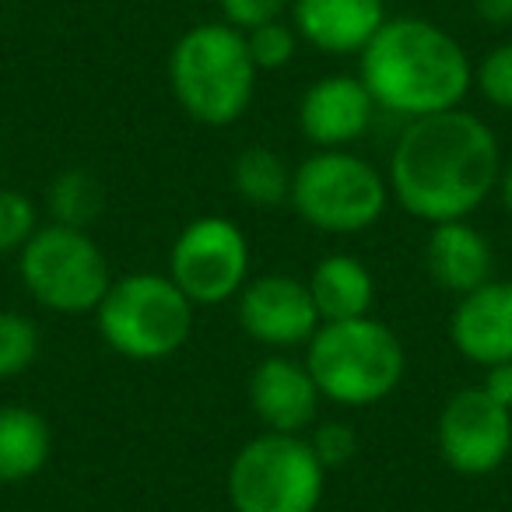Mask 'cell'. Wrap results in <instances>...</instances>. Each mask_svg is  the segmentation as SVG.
<instances>
[{"label":"cell","mask_w":512,"mask_h":512,"mask_svg":"<svg viewBox=\"0 0 512 512\" xmlns=\"http://www.w3.org/2000/svg\"><path fill=\"white\" fill-rule=\"evenodd\" d=\"M498 176L495 130L463 106L407 120L386 169L390 197L428 225L470 218L495 193Z\"/></svg>","instance_id":"6da1fadb"},{"label":"cell","mask_w":512,"mask_h":512,"mask_svg":"<svg viewBox=\"0 0 512 512\" xmlns=\"http://www.w3.org/2000/svg\"><path fill=\"white\" fill-rule=\"evenodd\" d=\"M358 78L372 102L400 120L456 109L474 88V64L467 50L428 18H386L358 57Z\"/></svg>","instance_id":"7a4b0ae2"},{"label":"cell","mask_w":512,"mask_h":512,"mask_svg":"<svg viewBox=\"0 0 512 512\" xmlns=\"http://www.w3.org/2000/svg\"><path fill=\"white\" fill-rule=\"evenodd\" d=\"M256 64L246 36L228 22H200L169 53V88L179 109L200 127H232L256 95Z\"/></svg>","instance_id":"3957f363"},{"label":"cell","mask_w":512,"mask_h":512,"mask_svg":"<svg viewBox=\"0 0 512 512\" xmlns=\"http://www.w3.org/2000/svg\"><path fill=\"white\" fill-rule=\"evenodd\" d=\"M306 369L313 372L323 400L337 407L383 404L407 372L400 337L376 316L320 323L306 344Z\"/></svg>","instance_id":"277c9868"},{"label":"cell","mask_w":512,"mask_h":512,"mask_svg":"<svg viewBox=\"0 0 512 512\" xmlns=\"http://www.w3.org/2000/svg\"><path fill=\"white\" fill-rule=\"evenodd\" d=\"M193 302L169 274L134 271L113 278L95 309V327L109 351L130 362H162L193 334Z\"/></svg>","instance_id":"5b68a950"},{"label":"cell","mask_w":512,"mask_h":512,"mask_svg":"<svg viewBox=\"0 0 512 512\" xmlns=\"http://www.w3.org/2000/svg\"><path fill=\"white\" fill-rule=\"evenodd\" d=\"M390 200V183L369 158L351 148H330L295 165L288 204L316 232L358 235L383 218Z\"/></svg>","instance_id":"8992f818"},{"label":"cell","mask_w":512,"mask_h":512,"mask_svg":"<svg viewBox=\"0 0 512 512\" xmlns=\"http://www.w3.org/2000/svg\"><path fill=\"white\" fill-rule=\"evenodd\" d=\"M225 491L235 512H316L327 491V467L306 435L260 432L232 456Z\"/></svg>","instance_id":"52a82bcc"},{"label":"cell","mask_w":512,"mask_h":512,"mask_svg":"<svg viewBox=\"0 0 512 512\" xmlns=\"http://www.w3.org/2000/svg\"><path fill=\"white\" fill-rule=\"evenodd\" d=\"M18 278L36 306L60 316L95 313L113 285L102 246L81 228L39 225L18 253Z\"/></svg>","instance_id":"ba28073f"},{"label":"cell","mask_w":512,"mask_h":512,"mask_svg":"<svg viewBox=\"0 0 512 512\" xmlns=\"http://www.w3.org/2000/svg\"><path fill=\"white\" fill-rule=\"evenodd\" d=\"M169 278L193 306H221L249 281V239L232 218L200 214L169 249Z\"/></svg>","instance_id":"9c48e42d"},{"label":"cell","mask_w":512,"mask_h":512,"mask_svg":"<svg viewBox=\"0 0 512 512\" xmlns=\"http://www.w3.org/2000/svg\"><path fill=\"white\" fill-rule=\"evenodd\" d=\"M435 449L463 477L495 474L512 453V411L495 404L481 386L456 390L435 421Z\"/></svg>","instance_id":"30bf717a"},{"label":"cell","mask_w":512,"mask_h":512,"mask_svg":"<svg viewBox=\"0 0 512 512\" xmlns=\"http://www.w3.org/2000/svg\"><path fill=\"white\" fill-rule=\"evenodd\" d=\"M235 316L242 334L260 348L292 351L306 348L320 330V313L309 295V285L292 274H260L235 295Z\"/></svg>","instance_id":"8fae6325"},{"label":"cell","mask_w":512,"mask_h":512,"mask_svg":"<svg viewBox=\"0 0 512 512\" xmlns=\"http://www.w3.org/2000/svg\"><path fill=\"white\" fill-rule=\"evenodd\" d=\"M379 106L358 74L316 78L299 99V130L316 151L351 148L369 134Z\"/></svg>","instance_id":"7c38bea8"},{"label":"cell","mask_w":512,"mask_h":512,"mask_svg":"<svg viewBox=\"0 0 512 512\" xmlns=\"http://www.w3.org/2000/svg\"><path fill=\"white\" fill-rule=\"evenodd\" d=\"M323 393L306 362H295L288 351H274L249 376V407L267 432L306 435L316 425Z\"/></svg>","instance_id":"4fadbf2b"},{"label":"cell","mask_w":512,"mask_h":512,"mask_svg":"<svg viewBox=\"0 0 512 512\" xmlns=\"http://www.w3.org/2000/svg\"><path fill=\"white\" fill-rule=\"evenodd\" d=\"M386 18V0H292L288 8L302 43L330 57H362Z\"/></svg>","instance_id":"5bb4252c"},{"label":"cell","mask_w":512,"mask_h":512,"mask_svg":"<svg viewBox=\"0 0 512 512\" xmlns=\"http://www.w3.org/2000/svg\"><path fill=\"white\" fill-rule=\"evenodd\" d=\"M449 341L481 369L512 362V281L491 278L488 285L460 295L449 316Z\"/></svg>","instance_id":"9a60e30c"},{"label":"cell","mask_w":512,"mask_h":512,"mask_svg":"<svg viewBox=\"0 0 512 512\" xmlns=\"http://www.w3.org/2000/svg\"><path fill=\"white\" fill-rule=\"evenodd\" d=\"M425 267L442 292L460 299L495 278V249L481 228L470 225V218L442 221L428 232Z\"/></svg>","instance_id":"2e32d148"},{"label":"cell","mask_w":512,"mask_h":512,"mask_svg":"<svg viewBox=\"0 0 512 512\" xmlns=\"http://www.w3.org/2000/svg\"><path fill=\"white\" fill-rule=\"evenodd\" d=\"M309 295L316 302L320 323H341L358 320V316H372V302H376V278L369 267L348 253H330L309 274Z\"/></svg>","instance_id":"e0dca14e"},{"label":"cell","mask_w":512,"mask_h":512,"mask_svg":"<svg viewBox=\"0 0 512 512\" xmlns=\"http://www.w3.org/2000/svg\"><path fill=\"white\" fill-rule=\"evenodd\" d=\"M53 432L39 411L22 404L0 407V484H25L50 463Z\"/></svg>","instance_id":"ac0fdd59"},{"label":"cell","mask_w":512,"mask_h":512,"mask_svg":"<svg viewBox=\"0 0 512 512\" xmlns=\"http://www.w3.org/2000/svg\"><path fill=\"white\" fill-rule=\"evenodd\" d=\"M292 172L295 169L285 162V155H278L267 144H253L235 155L232 186L249 207L274 211V207H285L292 197Z\"/></svg>","instance_id":"d6986e66"},{"label":"cell","mask_w":512,"mask_h":512,"mask_svg":"<svg viewBox=\"0 0 512 512\" xmlns=\"http://www.w3.org/2000/svg\"><path fill=\"white\" fill-rule=\"evenodd\" d=\"M102 207H106V190L99 176L88 169H64L46 186V211L53 225L88 232L99 221Z\"/></svg>","instance_id":"ffe728a7"},{"label":"cell","mask_w":512,"mask_h":512,"mask_svg":"<svg viewBox=\"0 0 512 512\" xmlns=\"http://www.w3.org/2000/svg\"><path fill=\"white\" fill-rule=\"evenodd\" d=\"M39 327L18 309H0V383L29 372L39 358Z\"/></svg>","instance_id":"44dd1931"},{"label":"cell","mask_w":512,"mask_h":512,"mask_svg":"<svg viewBox=\"0 0 512 512\" xmlns=\"http://www.w3.org/2000/svg\"><path fill=\"white\" fill-rule=\"evenodd\" d=\"M249 46V57H253L256 71H285L288 64L299 53V32L292 29V22L278 18V22L256 25V29L242 32Z\"/></svg>","instance_id":"7402d4cb"},{"label":"cell","mask_w":512,"mask_h":512,"mask_svg":"<svg viewBox=\"0 0 512 512\" xmlns=\"http://www.w3.org/2000/svg\"><path fill=\"white\" fill-rule=\"evenodd\" d=\"M39 228V207L32 204L29 193L15 186H0V256L22 253L25 242Z\"/></svg>","instance_id":"603a6c76"},{"label":"cell","mask_w":512,"mask_h":512,"mask_svg":"<svg viewBox=\"0 0 512 512\" xmlns=\"http://www.w3.org/2000/svg\"><path fill=\"white\" fill-rule=\"evenodd\" d=\"M474 85L488 106L512 113V43L491 46L474 67Z\"/></svg>","instance_id":"cb8c5ba5"},{"label":"cell","mask_w":512,"mask_h":512,"mask_svg":"<svg viewBox=\"0 0 512 512\" xmlns=\"http://www.w3.org/2000/svg\"><path fill=\"white\" fill-rule=\"evenodd\" d=\"M309 446H313L316 460L323 463L327 470L344 467V463L355 460L358 453V432L344 421H323V425L309 428Z\"/></svg>","instance_id":"d4e9b609"},{"label":"cell","mask_w":512,"mask_h":512,"mask_svg":"<svg viewBox=\"0 0 512 512\" xmlns=\"http://www.w3.org/2000/svg\"><path fill=\"white\" fill-rule=\"evenodd\" d=\"M218 8H221V22H228L239 32H249L256 25L285 18L288 8H292V0H218Z\"/></svg>","instance_id":"484cf974"},{"label":"cell","mask_w":512,"mask_h":512,"mask_svg":"<svg viewBox=\"0 0 512 512\" xmlns=\"http://www.w3.org/2000/svg\"><path fill=\"white\" fill-rule=\"evenodd\" d=\"M484 393H488L495 404H502L505 411H512V362H502V365H491L488 372H484L481 383Z\"/></svg>","instance_id":"4316f807"},{"label":"cell","mask_w":512,"mask_h":512,"mask_svg":"<svg viewBox=\"0 0 512 512\" xmlns=\"http://www.w3.org/2000/svg\"><path fill=\"white\" fill-rule=\"evenodd\" d=\"M474 11L481 22L495 25V29L512 25V0H474Z\"/></svg>","instance_id":"83f0119b"},{"label":"cell","mask_w":512,"mask_h":512,"mask_svg":"<svg viewBox=\"0 0 512 512\" xmlns=\"http://www.w3.org/2000/svg\"><path fill=\"white\" fill-rule=\"evenodd\" d=\"M498 200H502L505 214H512V162L502 165V176H498V186H495Z\"/></svg>","instance_id":"f1b7e54d"}]
</instances>
